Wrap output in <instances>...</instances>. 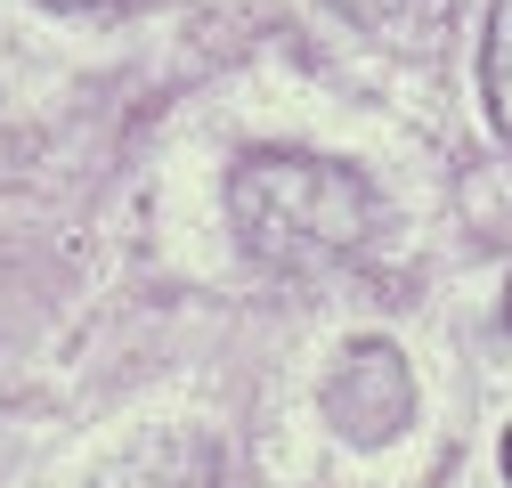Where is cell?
I'll use <instances>...</instances> for the list:
<instances>
[{"mask_svg":"<svg viewBox=\"0 0 512 488\" xmlns=\"http://www.w3.org/2000/svg\"><path fill=\"white\" fill-rule=\"evenodd\" d=\"M228 204H236V228L252 236V253L293 261V269L342 261L374 228L366 179L342 171V163H317V155H244Z\"/></svg>","mask_w":512,"mask_h":488,"instance_id":"6da1fadb","label":"cell"},{"mask_svg":"<svg viewBox=\"0 0 512 488\" xmlns=\"http://www.w3.org/2000/svg\"><path fill=\"white\" fill-rule=\"evenodd\" d=\"M326 415H334V432L382 448V440H399V423L415 415V383H407V366L391 342H358L342 358V375L326 391Z\"/></svg>","mask_w":512,"mask_h":488,"instance_id":"7a4b0ae2","label":"cell"},{"mask_svg":"<svg viewBox=\"0 0 512 488\" xmlns=\"http://www.w3.org/2000/svg\"><path fill=\"white\" fill-rule=\"evenodd\" d=\"M480 82H488V114L512 139V0L488 9V41H480Z\"/></svg>","mask_w":512,"mask_h":488,"instance_id":"3957f363","label":"cell"},{"mask_svg":"<svg viewBox=\"0 0 512 488\" xmlns=\"http://www.w3.org/2000/svg\"><path fill=\"white\" fill-rule=\"evenodd\" d=\"M49 9H82V17H122V9H139V0H49Z\"/></svg>","mask_w":512,"mask_h":488,"instance_id":"277c9868","label":"cell"},{"mask_svg":"<svg viewBox=\"0 0 512 488\" xmlns=\"http://www.w3.org/2000/svg\"><path fill=\"white\" fill-rule=\"evenodd\" d=\"M504 480H512V432H504Z\"/></svg>","mask_w":512,"mask_h":488,"instance_id":"5b68a950","label":"cell"},{"mask_svg":"<svg viewBox=\"0 0 512 488\" xmlns=\"http://www.w3.org/2000/svg\"><path fill=\"white\" fill-rule=\"evenodd\" d=\"M504 310H512V285H504Z\"/></svg>","mask_w":512,"mask_h":488,"instance_id":"8992f818","label":"cell"}]
</instances>
